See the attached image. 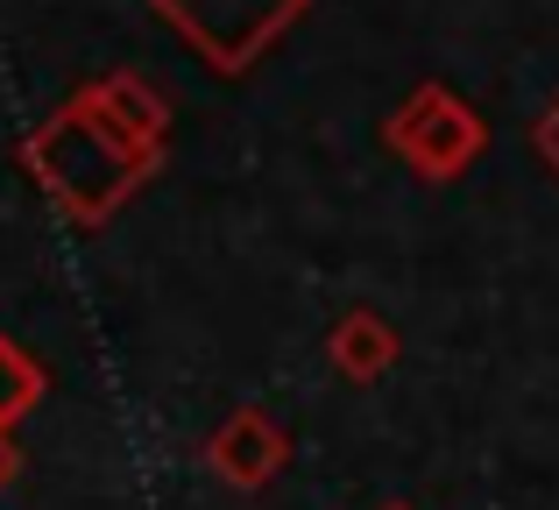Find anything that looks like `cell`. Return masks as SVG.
<instances>
[{"mask_svg":"<svg viewBox=\"0 0 559 510\" xmlns=\"http://www.w3.org/2000/svg\"><path fill=\"white\" fill-rule=\"evenodd\" d=\"M164 14L199 50H213L227 71H241L255 57V43H270L298 14V0H164Z\"/></svg>","mask_w":559,"mask_h":510,"instance_id":"cell-1","label":"cell"},{"mask_svg":"<svg viewBox=\"0 0 559 510\" xmlns=\"http://www.w3.org/2000/svg\"><path fill=\"white\" fill-rule=\"evenodd\" d=\"M28 398H36V369L14 355V341H0V426L28 412Z\"/></svg>","mask_w":559,"mask_h":510,"instance_id":"cell-2","label":"cell"},{"mask_svg":"<svg viewBox=\"0 0 559 510\" xmlns=\"http://www.w3.org/2000/svg\"><path fill=\"white\" fill-rule=\"evenodd\" d=\"M538 150H546L552 164H559V114H546V128H538Z\"/></svg>","mask_w":559,"mask_h":510,"instance_id":"cell-3","label":"cell"}]
</instances>
